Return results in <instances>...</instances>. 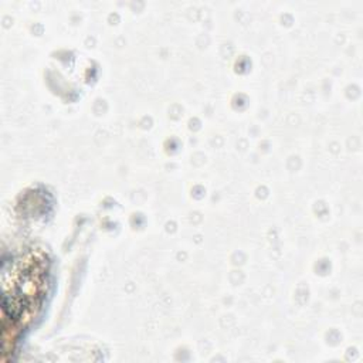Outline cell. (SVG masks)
Here are the masks:
<instances>
[{
    "label": "cell",
    "instance_id": "1",
    "mask_svg": "<svg viewBox=\"0 0 363 363\" xmlns=\"http://www.w3.org/2000/svg\"><path fill=\"white\" fill-rule=\"evenodd\" d=\"M44 288V268L33 255L18 257L3 267L4 309L10 316L23 318L38 305Z\"/></svg>",
    "mask_w": 363,
    "mask_h": 363
}]
</instances>
